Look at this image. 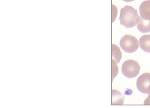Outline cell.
Segmentation results:
<instances>
[{"instance_id": "obj_8", "label": "cell", "mask_w": 150, "mask_h": 108, "mask_svg": "<svg viewBox=\"0 0 150 108\" xmlns=\"http://www.w3.org/2000/svg\"><path fill=\"white\" fill-rule=\"evenodd\" d=\"M124 103V97L120 92L117 90L112 91V105H122Z\"/></svg>"}, {"instance_id": "obj_9", "label": "cell", "mask_w": 150, "mask_h": 108, "mask_svg": "<svg viewBox=\"0 0 150 108\" xmlns=\"http://www.w3.org/2000/svg\"><path fill=\"white\" fill-rule=\"evenodd\" d=\"M112 58L113 60L116 62V63H119L122 58V53L120 48L116 45H112Z\"/></svg>"}, {"instance_id": "obj_13", "label": "cell", "mask_w": 150, "mask_h": 108, "mask_svg": "<svg viewBox=\"0 0 150 108\" xmlns=\"http://www.w3.org/2000/svg\"><path fill=\"white\" fill-rule=\"evenodd\" d=\"M123 1H125V2H132V1H133L134 0H122Z\"/></svg>"}, {"instance_id": "obj_6", "label": "cell", "mask_w": 150, "mask_h": 108, "mask_svg": "<svg viewBox=\"0 0 150 108\" xmlns=\"http://www.w3.org/2000/svg\"><path fill=\"white\" fill-rule=\"evenodd\" d=\"M137 28L139 32L146 33L150 32V21L144 20L139 17V21L137 24Z\"/></svg>"}, {"instance_id": "obj_5", "label": "cell", "mask_w": 150, "mask_h": 108, "mask_svg": "<svg viewBox=\"0 0 150 108\" xmlns=\"http://www.w3.org/2000/svg\"><path fill=\"white\" fill-rule=\"evenodd\" d=\"M141 17L144 19L150 21V0L144 1L139 7Z\"/></svg>"}, {"instance_id": "obj_4", "label": "cell", "mask_w": 150, "mask_h": 108, "mask_svg": "<svg viewBox=\"0 0 150 108\" xmlns=\"http://www.w3.org/2000/svg\"><path fill=\"white\" fill-rule=\"evenodd\" d=\"M136 86L143 93H150V73H145L140 75L136 81Z\"/></svg>"}, {"instance_id": "obj_1", "label": "cell", "mask_w": 150, "mask_h": 108, "mask_svg": "<svg viewBox=\"0 0 150 108\" xmlns=\"http://www.w3.org/2000/svg\"><path fill=\"white\" fill-rule=\"evenodd\" d=\"M139 17L137 10L132 6H127L121 9L120 22L126 28L135 26L139 21Z\"/></svg>"}, {"instance_id": "obj_10", "label": "cell", "mask_w": 150, "mask_h": 108, "mask_svg": "<svg viewBox=\"0 0 150 108\" xmlns=\"http://www.w3.org/2000/svg\"><path fill=\"white\" fill-rule=\"evenodd\" d=\"M118 72V68L117 67L116 62L112 59V79H114L117 76Z\"/></svg>"}, {"instance_id": "obj_7", "label": "cell", "mask_w": 150, "mask_h": 108, "mask_svg": "<svg viewBox=\"0 0 150 108\" xmlns=\"http://www.w3.org/2000/svg\"><path fill=\"white\" fill-rule=\"evenodd\" d=\"M139 46L145 52L150 53V35H145L139 39Z\"/></svg>"}, {"instance_id": "obj_3", "label": "cell", "mask_w": 150, "mask_h": 108, "mask_svg": "<svg viewBox=\"0 0 150 108\" xmlns=\"http://www.w3.org/2000/svg\"><path fill=\"white\" fill-rule=\"evenodd\" d=\"M120 46L127 53H133L139 48V42L136 38L131 35H125L120 41Z\"/></svg>"}, {"instance_id": "obj_11", "label": "cell", "mask_w": 150, "mask_h": 108, "mask_svg": "<svg viewBox=\"0 0 150 108\" xmlns=\"http://www.w3.org/2000/svg\"><path fill=\"white\" fill-rule=\"evenodd\" d=\"M117 14V8L114 5H112V22H114L115 20L116 19Z\"/></svg>"}, {"instance_id": "obj_2", "label": "cell", "mask_w": 150, "mask_h": 108, "mask_svg": "<svg viewBox=\"0 0 150 108\" xmlns=\"http://www.w3.org/2000/svg\"><path fill=\"white\" fill-rule=\"evenodd\" d=\"M140 66L136 61L129 60L125 61L122 64V71L123 75L126 78L136 77L139 73Z\"/></svg>"}, {"instance_id": "obj_12", "label": "cell", "mask_w": 150, "mask_h": 108, "mask_svg": "<svg viewBox=\"0 0 150 108\" xmlns=\"http://www.w3.org/2000/svg\"><path fill=\"white\" fill-rule=\"evenodd\" d=\"M144 104V105H150V93L148 94V97L145 100Z\"/></svg>"}]
</instances>
